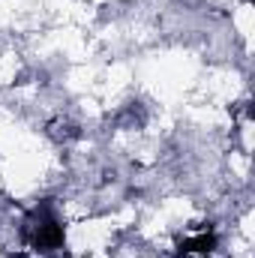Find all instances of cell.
<instances>
[{
  "instance_id": "obj_1",
  "label": "cell",
  "mask_w": 255,
  "mask_h": 258,
  "mask_svg": "<svg viewBox=\"0 0 255 258\" xmlns=\"http://www.w3.org/2000/svg\"><path fill=\"white\" fill-rule=\"evenodd\" d=\"M33 243H36L39 249H54V246H60V243H63V228H60L54 219H48L45 225H39V231H36Z\"/></svg>"
},
{
  "instance_id": "obj_2",
  "label": "cell",
  "mask_w": 255,
  "mask_h": 258,
  "mask_svg": "<svg viewBox=\"0 0 255 258\" xmlns=\"http://www.w3.org/2000/svg\"><path fill=\"white\" fill-rule=\"evenodd\" d=\"M213 246H216L213 234H198V237H192L186 243H180V255H186V252H210Z\"/></svg>"
}]
</instances>
